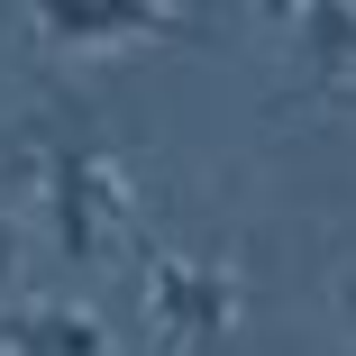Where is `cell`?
<instances>
[{"instance_id": "obj_5", "label": "cell", "mask_w": 356, "mask_h": 356, "mask_svg": "<svg viewBox=\"0 0 356 356\" xmlns=\"http://www.w3.org/2000/svg\"><path fill=\"white\" fill-rule=\"evenodd\" d=\"M293 37L311 46L320 92H338V83H347V55H356V10H302V19H293Z\"/></svg>"}, {"instance_id": "obj_3", "label": "cell", "mask_w": 356, "mask_h": 356, "mask_svg": "<svg viewBox=\"0 0 356 356\" xmlns=\"http://www.w3.org/2000/svg\"><path fill=\"white\" fill-rule=\"evenodd\" d=\"M37 37H46V55H83V46H156V37H183V19L156 10V0H64V10H37Z\"/></svg>"}, {"instance_id": "obj_6", "label": "cell", "mask_w": 356, "mask_h": 356, "mask_svg": "<svg viewBox=\"0 0 356 356\" xmlns=\"http://www.w3.org/2000/svg\"><path fill=\"white\" fill-rule=\"evenodd\" d=\"M10 283H19V220L0 210V293H10Z\"/></svg>"}, {"instance_id": "obj_2", "label": "cell", "mask_w": 356, "mask_h": 356, "mask_svg": "<svg viewBox=\"0 0 356 356\" xmlns=\"http://www.w3.org/2000/svg\"><path fill=\"white\" fill-rule=\"evenodd\" d=\"M147 311L174 347H220L238 320V274L220 265H183V256H147Z\"/></svg>"}, {"instance_id": "obj_4", "label": "cell", "mask_w": 356, "mask_h": 356, "mask_svg": "<svg viewBox=\"0 0 356 356\" xmlns=\"http://www.w3.org/2000/svg\"><path fill=\"white\" fill-rule=\"evenodd\" d=\"M0 347H10V356H110V329L92 311L37 302V311H10V320H0Z\"/></svg>"}, {"instance_id": "obj_7", "label": "cell", "mask_w": 356, "mask_h": 356, "mask_svg": "<svg viewBox=\"0 0 356 356\" xmlns=\"http://www.w3.org/2000/svg\"><path fill=\"white\" fill-rule=\"evenodd\" d=\"M338 320H347V347H356V265L338 274Z\"/></svg>"}, {"instance_id": "obj_1", "label": "cell", "mask_w": 356, "mask_h": 356, "mask_svg": "<svg viewBox=\"0 0 356 356\" xmlns=\"http://www.w3.org/2000/svg\"><path fill=\"white\" fill-rule=\"evenodd\" d=\"M46 220L64 265H101L110 238L128 229V174L101 147H46Z\"/></svg>"}]
</instances>
